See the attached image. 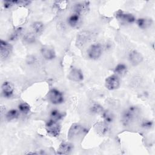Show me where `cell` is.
Listing matches in <instances>:
<instances>
[{"label":"cell","mask_w":155,"mask_h":155,"mask_svg":"<svg viewBox=\"0 0 155 155\" xmlns=\"http://www.w3.org/2000/svg\"><path fill=\"white\" fill-rule=\"evenodd\" d=\"M153 123L151 120L148 119H144L141 122L140 126L144 129H150L152 128Z\"/></svg>","instance_id":"28"},{"label":"cell","mask_w":155,"mask_h":155,"mask_svg":"<svg viewBox=\"0 0 155 155\" xmlns=\"http://www.w3.org/2000/svg\"><path fill=\"white\" fill-rule=\"evenodd\" d=\"M23 41L24 42L28 44H31L36 41V34L34 32L26 33L23 37Z\"/></svg>","instance_id":"22"},{"label":"cell","mask_w":155,"mask_h":155,"mask_svg":"<svg viewBox=\"0 0 155 155\" xmlns=\"http://www.w3.org/2000/svg\"><path fill=\"white\" fill-rule=\"evenodd\" d=\"M120 78L115 74L108 76L105 81V87L109 90H116L120 87Z\"/></svg>","instance_id":"6"},{"label":"cell","mask_w":155,"mask_h":155,"mask_svg":"<svg viewBox=\"0 0 155 155\" xmlns=\"http://www.w3.org/2000/svg\"><path fill=\"white\" fill-rule=\"evenodd\" d=\"M80 21V15L77 13H73L67 19V22L72 27H76Z\"/></svg>","instance_id":"19"},{"label":"cell","mask_w":155,"mask_h":155,"mask_svg":"<svg viewBox=\"0 0 155 155\" xmlns=\"http://www.w3.org/2000/svg\"><path fill=\"white\" fill-rule=\"evenodd\" d=\"M50 119H52L56 121H58L62 119L64 117L63 113L61 112L59 110L57 109H53L50 111Z\"/></svg>","instance_id":"24"},{"label":"cell","mask_w":155,"mask_h":155,"mask_svg":"<svg viewBox=\"0 0 155 155\" xmlns=\"http://www.w3.org/2000/svg\"><path fill=\"white\" fill-rule=\"evenodd\" d=\"M47 98L48 101L54 105L62 104L64 101L63 93L56 88H52L50 90L47 94Z\"/></svg>","instance_id":"3"},{"label":"cell","mask_w":155,"mask_h":155,"mask_svg":"<svg viewBox=\"0 0 155 155\" xmlns=\"http://www.w3.org/2000/svg\"><path fill=\"white\" fill-rule=\"evenodd\" d=\"M68 78L74 82H80L84 79V74L80 69L73 68L68 74Z\"/></svg>","instance_id":"13"},{"label":"cell","mask_w":155,"mask_h":155,"mask_svg":"<svg viewBox=\"0 0 155 155\" xmlns=\"http://www.w3.org/2000/svg\"><path fill=\"white\" fill-rule=\"evenodd\" d=\"M73 149V146L71 143L64 142L60 144L57 151V154H68L72 151Z\"/></svg>","instance_id":"15"},{"label":"cell","mask_w":155,"mask_h":155,"mask_svg":"<svg viewBox=\"0 0 155 155\" xmlns=\"http://www.w3.org/2000/svg\"><path fill=\"white\" fill-rule=\"evenodd\" d=\"M139 109L136 106H130L125 110L121 115V121L124 125L127 126L131 124L138 116Z\"/></svg>","instance_id":"1"},{"label":"cell","mask_w":155,"mask_h":155,"mask_svg":"<svg viewBox=\"0 0 155 155\" xmlns=\"http://www.w3.org/2000/svg\"><path fill=\"white\" fill-rule=\"evenodd\" d=\"M116 18L124 23L131 24L136 21V18L133 14L124 12L120 10L116 13Z\"/></svg>","instance_id":"8"},{"label":"cell","mask_w":155,"mask_h":155,"mask_svg":"<svg viewBox=\"0 0 155 155\" xmlns=\"http://www.w3.org/2000/svg\"><path fill=\"white\" fill-rule=\"evenodd\" d=\"M128 71L127 66L123 63L118 64L114 68V72L117 76H124Z\"/></svg>","instance_id":"18"},{"label":"cell","mask_w":155,"mask_h":155,"mask_svg":"<svg viewBox=\"0 0 155 155\" xmlns=\"http://www.w3.org/2000/svg\"><path fill=\"white\" fill-rule=\"evenodd\" d=\"M142 54L137 50H133L128 53V60L133 65H137L143 61Z\"/></svg>","instance_id":"11"},{"label":"cell","mask_w":155,"mask_h":155,"mask_svg":"<svg viewBox=\"0 0 155 155\" xmlns=\"http://www.w3.org/2000/svg\"><path fill=\"white\" fill-rule=\"evenodd\" d=\"M103 50V47L100 43L93 44L87 50L88 57L91 59L96 60L101 56Z\"/></svg>","instance_id":"5"},{"label":"cell","mask_w":155,"mask_h":155,"mask_svg":"<svg viewBox=\"0 0 155 155\" xmlns=\"http://www.w3.org/2000/svg\"><path fill=\"white\" fill-rule=\"evenodd\" d=\"M12 46L8 42L1 39L0 41V57L2 60L7 59L12 52Z\"/></svg>","instance_id":"7"},{"label":"cell","mask_w":155,"mask_h":155,"mask_svg":"<svg viewBox=\"0 0 155 155\" xmlns=\"http://www.w3.org/2000/svg\"><path fill=\"white\" fill-rule=\"evenodd\" d=\"M21 32H22V28H18L15 29L10 35V36H9L10 39L12 41H15V40L18 39V38L20 36Z\"/></svg>","instance_id":"27"},{"label":"cell","mask_w":155,"mask_h":155,"mask_svg":"<svg viewBox=\"0 0 155 155\" xmlns=\"http://www.w3.org/2000/svg\"><path fill=\"white\" fill-rule=\"evenodd\" d=\"M18 110L20 113L23 114H27L30 110V107L29 104L26 102H21L18 105Z\"/></svg>","instance_id":"26"},{"label":"cell","mask_w":155,"mask_h":155,"mask_svg":"<svg viewBox=\"0 0 155 155\" xmlns=\"http://www.w3.org/2000/svg\"><path fill=\"white\" fill-rule=\"evenodd\" d=\"M41 53L42 57L46 60H52L56 57L55 51L54 48L50 46H42L41 48Z\"/></svg>","instance_id":"12"},{"label":"cell","mask_w":155,"mask_h":155,"mask_svg":"<svg viewBox=\"0 0 155 155\" xmlns=\"http://www.w3.org/2000/svg\"><path fill=\"white\" fill-rule=\"evenodd\" d=\"M90 111L93 114H102V113L104 111V108L99 104L94 102V103H93L90 105Z\"/></svg>","instance_id":"20"},{"label":"cell","mask_w":155,"mask_h":155,"mask_svg":"<svg viewBox=\"0 0 155 155\" xmlns=\"http://www.w3.org/2000/svg\"><path fill=\"white\" fill-rule=\"evenodd\" d=\"M86 132V129L81 124L74 123L70 127L68 132V139L70 140H76Z\"/></svg>","instance_id":"2"},{"label":"cell","mask_w":155,"mask_h":155,"mask_svg":"<svg viewBox=\"0 0 155 155\" xmlns=\"http://www.w3.org/2000/svg\"><path fill=\"white\" fill-rule=\"evenodd\" d=\"M19 114V111L16 109H11L8 110L5 114L6 119L10 121L14 119H16L18 117Z\"/></svg>","instance_id":"23"},{"label":"cell","mask_w":155,"mask_h":155,"mask_svg":"<svg viewBox=\"0 0 155 155\" xmlns=\"http://www.w3.org/2000/svg\"><path fill=\"white\" fill-rule=\"evenodd\" d=\"M2 94L5 98L11 97L14 93L15 88L12 82L9 81H5L1 86Z\"/></svg>","instance_id":"10"},{"label":"cell","mask_w":155,"mask_h":155,"mask_svg":"<svg viewBox=\"0 0 155 155\" xmlns=\"http://www.w3.org/2000/svg\"><path fill=\"white\" fill-rule=\"evenodd\" d=\"M15 5H28L30 4V1H14Z\"/></svg>","instance_id":"29"},{"label":"cell","mask_w":155,"mask_h":155,"mask_svg":"<svg viewBox=\"0 0 155 155\" xmlns=\"http://www.w3.org/2000/svg\"><path fill=\"white\" fill-rule=\"evenodd\" d=\"M91 34L87 31L80 32L77 36L76 45L79 47H83L91 39Z\"/></svg>","instance_id":"9"},{"label":"cell","mask_w":155,"mask_h":155,"mask_svg":"<svg viewBox=\"0 0 155 155\" xmlns=\"http://www.w3.org/2000/svg\"><path fill=\"white\" fill-rule=\"evenodd\" d=\"M45 129L47 133L53 137L59 136L61 127L58 121H56L52 119H50L45 124Z\"/></svg>","instance_id":"4"},{"label":"cell","mask_w":155,"mask_h":155,"mask_svg":"<svg viewBox=\"0 0 155 155\" xmlns=\"http://www.w3.org/2000/svg\"><path fill=\"white\" fill-rule=\"evenodd\" d=\"M136 21L139 27L142 29H147L150 27L153 22L152 19L147 18H140L136 20Z\"/></svg>","instance_id":"16"},{"label":"cell","mask_w":155,"mask_h":155,"mask_svg":"<svg viewBox=\"0 0 155 155\" xmlns=\"http://www.w3.org/2000/svg\"><path fill=\"white\" fill-rule=\"evenodd\" d=\"M104 121L107 124H110L113 122L114 119V114L109 111V110H105L103 111V113L101 114Z\"/></svg>","instance_id":"21"},{"label":"cell","mask_w":155,"mask_h":155,"mask_svg":"<svg viewBox=\"0 0 155 155\" xmlns=\"http://www.w3.org/2000/svg\"><path fill=\"white\" fill-rule=\"evenodd\" d=\"M94 129L97 133L101 136L107 134L109 131V127L108 124L104 122H98L94 125Z\"/></svg>","instance_id":"17"},{"label":"cell","mask_w":155,"mask_h":155,"mask_svg":"<svg viewBox=\"0 0 155 155\" xmlns=\"http://www.w3.org/2000/svg\"><path fill=\"white\" fill-rule=\"evenodd\" d=\"M32 28L33 30V32L35 34H40L44 31V26L42 22L39 21H36L33 23Z\"/></svg>","instance_id":"25"},{"label":"cell","mask_w":155,"mask_h":155,"mask_svg":"<svg viewBox=\"0 0 155 155\" xmlns=\"http://www.w3.org/2000/svg\"><path fill=\"white\" fill-rule=\"evenodd\" d=\"M4 7L5 8H9L13 5H15L14 1H5L3 2Z\"/></svg>","instance_id":"30"},{"label":"cell","mask_w":155,"mask_h":155,"mask_svg":"<svg viewBox=\"0 0 155 155\" xmlns=\"http://www.w3.org/2000/svg\"><path fill=\"white\" fill-rule=\"evenodd\" d=\"M74 13L81 15L86 13L89 9V3L87 1L79 2L74 4L73 7Z\"/></svg>","instance_id":"14"}]
</instances>
